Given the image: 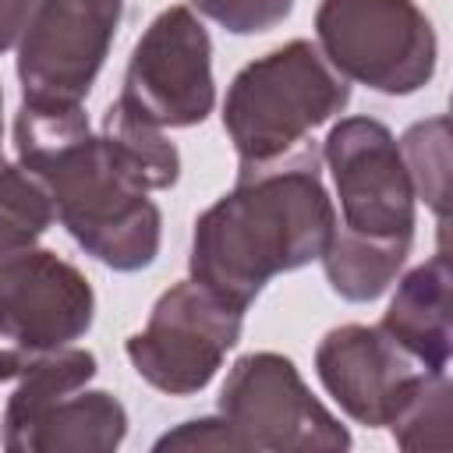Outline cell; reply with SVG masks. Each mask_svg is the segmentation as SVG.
I'll return each mask as SVG.
<instances>
[{
    "instance_id": "obj_1",
    "label": "cell",
    "mask_w": 453,
    "mask_h": 453,
    "mask_svg": "<svg viewBox=\"0 0 453 453\" xmlns=\"http://www.w3.org/2000/svg\"><path fill=\"white\" fill-rule=\"evenodd\" d=\"M18 163L50 191L60 226L113 273L149 269L163 244V212L149 198L180 177V152L163 127L110 103L103 131L81 103H25L14 117Z\"/></svg>"
},
{
    "instance_id": "obj_2",
    "label": "cell",
    "mask_w": 453,
    "mask_h": 453,
    "mask_svg": "<svg viewBox=\"0 0 453 453\" xmlns=\"http://www.w3.org/2000/svg\"><path fill=\"white\" fill-rule=\"evenodd\" d=\"M333 226L336 209L322 184L319 152L297 145L276 163L237 170V184L195 219L188 273L248 311L273 276L322 258Z\"/></svg>"
},
{
    "instance_id": "obj_3",
    "label": "cell",
    "mask_w": 453,
    "mask_h": 453,
    "mask_svg": "<svg viewBox=\"0 0 453 453\" xmlns=\"http://www.w3.org/2000/svg\"><path fill=\"white\" fill-rule=\"evenodd\" d=\"M347 103L350 81L333 71L311 39H290L234 74L223 99V131L241 166H265L304 145Z\"/></svg>"
},
{
    "instance_id": "obj_4",
    "label": "cell",
    "mask_w": 453,
    "mask_h": 453,
    "mask_svg": "<svg viewBox=\"0 0 453 453\" xmlns=\"http://www.w3.org/2000/svg\"><path fill=\"white\" fill-rule=\"evenodd\" d=\"M315 46L347 81L414 96L435 78L439 39L418 0H322Z\"/></svg>"
},
{
    "instance_id": "obj_5",
    "label": "cell",
    "mask_w": 453,
    "mask_h": 453,
    "mask_svg": "<svg viewBox=\"0 0 453 453\" xmlns=\"http://www.w3.org/2000/svg\"><path fill=\"white\" fill-rule=\"evenodd\" d=\"M96 322V290L50 248L0 258V382L71 347Z\"/></svg>"
},
{
    "instance_id": "obj_6",
    "label": "cell",
    "mask_w": 453,
    "mask_h": 453,
    "mask_svg": "<svg viewBox=\"0 0 453 453\" xmlns=\"http://www.w3.org/2000/svg\"><path fill=\"white\" fill-rule=\"evenodd\" d=\"M241 329V308L195 280H180L156 297L149 322L127 336L124 354L152 389L166 396H195L216 379L226 354L237 347Z\"/></svg>"
},
{
    "instance_id": "obj_7",
    "label": "cell",
    "mask_w": 453,
    "mask_h": 453,
    "mask_svg": "<svg viewBox=\"0 0 453 453\" xmlns=\"http://www.w3.org/2000/svg\"><path fill=\"white\" fill-rule=\"evenodd\" d=\"M219 414L248 453L350 449V432L304 386L297 365L276 350L241 354L219 389Z\"/></svg>"
},
{
    "instance_id": "obj_8",
    "label": "cell",
    "mask_w": 453,
    "mask_h": 453,
    "mask_svg": "<svg viewBox=\"0 0 453 453\" xmlns=\"http://www.w3.org/2000/svg\"><path fill=\"white\" fill-rule=\"evenodd\" d=\"M152 127H195L216 106L212 39L188 4L159 11L131 50L117 96Z\"/></svg>"
},
{
    "instance_id": "obj_9",
    "label": "cell",
    "mask_w": 453,
    "mask_h": 453,
    "mask_svg": "<svg viewBox=\"0 0 453 453\" xmlns=\"http://www.w3.org/2000/svg\"><path fill=\"white\" fill-rule=\"evenodd\" d=\"M322 159L333 173L340 219L336 226L389 244H414V188L393 131L375 117H340L326 142Z\"/></svg>"
},
{
    "instance_id": "obj_10",
    "label": "cell",
    "mask_w": 453,
    "mask_h": 453,
    "mask_svg": "<svg viewBox=\"0 0 453 453\" xmlns=\"http://www.w3.org/2000/svg\"><path fill=\"white\" fill-rule=\"evenodd\" d=\"M124 0H35L18 39V85L25 103H85L113 35Z\"/></svg>"
},
{
    "instance_id": "obj_11",
    "label": "cell",
    "mask_w": 453,
    "mask_h": 453,
    "mask_svg": "<svg viewBox=\"0 0 453 453\" xmlns=\"http://www.w3.org/2000/svg\"><path fill=\"white\" fill-rule=\"evenodd\" d=\"M315 375L350 421L389 428L432 372L400 350L379 326L347 322L319 340Z\"/></svg>"
},
{
    "instance_id": "obj_12",
    "label": "cell",
    "mask_w": 453,
    "mask_h": 453,
    "mask_svg": "<svg viewBox=\"0 0 453 453\" xmlns=\"http://www.w3.org/2000/svg\"><path fill=\"white\" fill-rule=\"evenodd\" d=\"M127 435V411L106 389L53 396L11 428H0L7 453H110Z\"/></svg>"
},
{
    "instance_id": "obj_13",
    "label": "cell",
    "mask_w": 453,
    "mask_h": 453,
    "mask_svg": "<svg viewBox=\"0 0 453 453\" xmlns=\"http://www.w3.org/2000/svg\"><path fill=\"white\" fill-rule=\"evenodd\" d=\"M449 287H453L449 255L439 244L432 258H425L407 276H400L396 294L389 297V308L379 322V329L432 375H442L453 357Z\"/></svg>"
},
{
    "instance_id": "obj_14",
    "label": "cell",
    "mask_w": 453,
    "mask_h": 453,
    "mask_svg": "<svg viewBox=\"0 0 453 453\" xmlns=\"http://www.w3.org/2000/svg\"><path fill=\"white\" fill-rule=\"evenodd\" d=\"M411 255V244H389V241H365L340 226H333V237L322 251V273L336 297L350 304H368L382 297L396 273L403 269Z\"/></svg>"
},
{
    "instance_id": "obj_15",
    "label": "cell",
    "mask_w": 453,
    "mask_h": 453,
    "mask_svg": "<svg viewBox=\"0 0 453 453\" xmlns=\"http://www.w3.org/2000/svg\"><path fill=\"white\" fill-rule=\"evenodd\" d=\"M396 145H400L414 198L425 202L435 212L439 230H446L449 202H453V184H449V117L435 113L428 120L411 124L400 134Z\"/></svg>"
},
{
    "instance_id": "obj_16",
    "label": "cell",
    "mask_w": 453,
    "mask_h": 453,
    "mask_svg": "<svg viewBox=\"0 0 453 453\" xmlns=\"http://www.w3.org/2000/svg\"><path fill=\"white\" fill-rule=\"evenodd\" d=\"M53 219L57 212H53L50 191L21 163H4L0 166V258L35 248L39 237L53 226Z\"/></svg>"
},
{
    "instance_id": "obj_17",
    "label": "cell",
    "mask_w": 453,
    "mask_h": 453,
    "mask_svg": "<svg viewBox=\"0 0 453 453\" xmlns=\"http://www.w3.org/2000/svg\"><path fill=\"white\" fill-rule=\"evenodd\" d=\"M449 400H453V386L449 375H428L421 382V389L414 393V400L403 407V414L389 425L393 439L400 449H446L449 439Z\"/></svg>"
},
{
    "instance_id": "obj_18",
    "label": "cell",
    "mask_w": 453,
    "mask_h": 453,
    "mask_svg": "<svg viewBox=\"0 0 453 453\" xmlns=\"http://www.w3.org/2000/svg\"><path fill=\"white\" fill-rule=\"evenodd\" d=\"M188 7L234 35H258L283 25L294 0H188Z\"/></svg>"
},
{
    "instance_id": "obj_19",
    "label": "cell",
    "mask_w": 453,
    "mask_h": 453,
    "mask_svg": "<svg viewBox=\"0 0 453 453\" xmlns=\"http://www.w3.org/2000/svg\"><path fill=\"white\" fill-rule=\"evenodd\" d=\"M152 449L156 453H163V449H226V453H248L244 439L237 435V428L223 414L180 421L177 428L163 432Z\"/></svg>"
},
{
    "instance_id": "obj_20",
    "label": "cell",
    "mask_w": 453,
    "mask_h": 453,
    "mask_svg": "<svg viewBox=\"0 0 453 453\" xmlns=\"http://www.w3.org/2000/svg\"><path fill=\"white\" fill-rule=\"evenodd\" d=\"M35 0H0V53L14 50Z\"/></svg>"
},
{
    "instance_id": "obj_21",
    "label": "cell",
    "mask_w": 453,
    "mask_h": 453,
    "mask_svg": "<svg viewBox=\"0 0 453 453\" xmlns=\"http://www.w3.org/2000/svg\"><path fill=\"white\" fill-rule=\"evenodd\" d=\"M0 166H4V92H0Z\"/></svg>"
}]
</instances>
